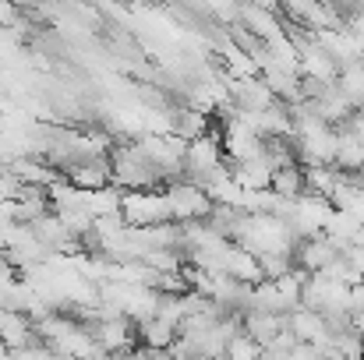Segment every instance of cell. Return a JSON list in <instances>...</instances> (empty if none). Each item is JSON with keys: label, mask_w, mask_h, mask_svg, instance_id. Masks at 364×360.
I'll list each match as a JSON object with an SVG mask.
<instances>
[{"label": "cell", "mask_w": 364, "mask_h": 360, "mask_svg": "<svg viewBox=\"0 0 364 360\" xmlns=\"http://www.w3.org/2000/svg\"><path fill=\"white\" fill-rule=\"evenodd\" d=\"M163 195L170 202V216L173 223H191V219H205L209 209H213V198L205 187L191 184L188 177H177V180H166L163 184Z\"/></svg>", "instance_id": "cell-1"}, {"label": "cell", "mask_w": 364, "mask_h": 360, "mask_svg": "<svg viewBox=\"0 0 364 360\" xmlns=\"http://www.w3.org/2000/svg\"><path fill=\"white\" fill-rule=\"evenodd\" d=\"M121 216L134 230H145V227H156V223H173L163 187L159 191H127L121 202Z\"/></svg>", "instance_id": "cell-2"}, {"label": "cell", "mask_w": 364, "mask_h": 360, "mask_svg": "<svg viewBox=\"0 0 364 360\" xmlns=\"http://www.w3.org/2000/svg\"><path fill=\"white\" fill-rule=\"evenodd\" d=\"M333 212H336V205L329 202V198H318V195H301L297 202H294V212H290V227H294V234L301 240L308 237H318V234H326V223L333 219Z\"/></svg>", "instance_id": "cell-3"}, {"label": "cell", "mask_w": 364, "mask_h": 360, "mask_svg": "<svg viewBox=\"0 0 364 360\" xmlns=\"http://www.w3.org/2000/svg\"><path fill=\"white\" fill-rule=\"evenodd\" d=\"M92 339L96 347H103L107 354H131L138 347V329L134 322L124 315V318H114V322H100L92 329Z\"/></svg>", "instance_id": "cell-4"}, {"label": "cell", "mask_w": 364, "mask_h": 360, "mask_svg": "<svg viewBox=\"0 0 364 360\" xmlns=\"http://www.w3.org/2000/svg\"><path fill=\"white\" fill-rule=\"evenodd\" d=\"M287 329L301 339V343H315V347H326V343H333L329 339V332H326V318H322V311H315V307H294L290 315H287Z\"/></svg>", "instance_id": "cell-5"}, {"label": "cell", "mask_w": 364, "mask_h": 360, "mask_svg": "<svg viewBox=\"0 0 364 360\" xmlns=\"http://www.w3.org/2000/svg\"><path fill=\"white\" fill-rule=\"evenodd\" d=\"M336 258H340V247L326 237V234L301 240V247L294 251V261H297L304 272H322V268H329Z\"/></svg>", "instance_id": "cell-6"}, {"label": "cell", "mask_w": 364, "mask_h": 360, "mask_svg": "<svg viewBox=\"0 0 364 360\" xmlns=\"http://www.w3.org/2000/svg\"><path fill=\"white\" fill-rule=\"evenodd\" d=\"M223 272L234 276V279H241V283H247V286H255V283L265 279V276H262V261H258L251 251H244L241 244H230V247H227V254H223Z\"/></svg>", "instance_id": "cell-7"}, {"label": "cell", "mask_w": 364, "mask_h": 360, "mask_svg": "<svg viewBox=\"0 0 364 360\" xmlns=\"http://www.w3.org/2000/svg\"><path fill=\"white\" fill-rule=\"evenodd\" d=\"M68 180L82 191H100V187H110L114 184V166H110V156L103 159H92V163H82L68 173Z\"/></svg>", "instance_id": "cell-8"}, {"label": "cell", "mask_w": 364, "mask_h": 360, "mask_svg": "<svg viewBox=\"0 0 364 360\" xmlns=\"http://www.w3.org/2000/svg\"><path fill=\"white\" fill-rule=\"evenodd\" d=\"M283 329H287V315H269V311H247L244 315V336H251L258 347H269Z\"/></svg>", "instance_id": "cell-9"}, {"label": "cell", "mask_w": 364, "mask_h": 360, "mask_svg": "<svg viewBox=\"0 0 364 360\" xmlns=\"http://www.w3.org/2000/svg\"><path fill=\"white\" fill-rule=\"evenodd\" d=\"M138 329V347H149V350H170L181 336L177 325L163 322V318H145V322H134Z\"/></svg>", "instance_id": "cell-10"}, {"label": "cell", "mask_w": 364, "mask_h": 360, "mask_svg": "<svg viewBox=\"0 0 364 360\" xmlns=\"http://www.w3.org/2000/svg\"><path fill=\"white\" fill-rule=\"evenodd\" d=\"M333 166L343 170V173H361L364 170V145L347 127H336V159H333Z\"/></svg>", "instance_id": "cell-11"}, {"label": "cell", "mask_w": 364, "mask_h": 360, "mask_svg": "<svg viewBox=\"0 0 364 360\" xmlns=\"http://www.w3.org/2000/svg\"><path fill=\"white\" fill-rule=\"evenodd\" d=\"M166 117H170V131H173L177 138H184V141H195V138L209 134V124H213L205 114H198V110H191V107H173Z\"/></svg>", "instance_id": "cell-12"}, {"label": "cell", "mask_w": 364, "mask_h": 360, "mask_svg": "<svg viewBox=\"0 0 364 360\" xmlns=\"http://www.w3.org/2000/svg\"><path fill=\"white\" fill-rule=\"evenodd\" d=\"M272 173H276V170L265 163V156L234 163V177H237V184L247 187V191H265V187H272Z\"/></svg>", "instance_id": "cell-13"}, {"label": "cell", "mask_w": 364, "mask_h": 360, "mask_svg": "<svg viewBox=\"0 0 364 360\" xmlns=\"http://www.w3.org/2000/svg\"><path fill=\"white\" fill-rule=\"evenodd\" d=\"M272 191H276L279 198H301V195H308V170H304L301 163L276 170V173H272Z\"/></svg>", "instance_id": "cell-14"}, {"label": "cell", "mask_w": 364, "mask_h": 360, "mask_svg": "<svg viewBox=\"0 0 364 360\" xmlns=\"http://www.w3.org/2000/svg\"><path fill=\"white\" fill-rule=\"evenodd\" d=\"M358 234H361V219H358V216H350L347 209H336V212H333V219L326 223V237L333 240L340 251H347V247L358 240Z\"/></svg>", "instance_id": "cell-15"}, {"label": "cell", "mask_w": 364, "mask_h": 360, "mask_svg": "<svg viewBox=\"0 0 364 360\" xmlns=\"http://www.w3.org/2000/svg\"><path fill=\"white\" fill-rule=\"evenodd\" d=\"M244 216H247V212L237 209V205H213L209 216H205V223H209V230H216L220 237L234 240L237 237V230H241Z\"/></svg>", "instance_id": "cell-16"}, {"label": "cell", "mask_w": 364, "mask_h": 360, "mask_svg": "<svg viewBox=\"0 0 364 360\" xmlns=\"http://www.w3.org/2000/svg\"><path fill=\"white\" fill-rule=\"evenodd\" d=\"M241 25L247 28V32L262 36L265 43L279 39V21L272 18V11H262V7H255V4H244V11H241Z\"/></svg>", "instance_id": "cell-17"}, {"label": "cell", "mask_w": 364, "mask_h": 360, "mask_svg": "<svg viewBox=\"0 0 364 360\" xmlns=\"http://www.w3.org/2000/svg\"><path fill=\"white\" fill-rule=\"evenodd\" d=\"M336 85H340V92L354 103V110H364V60L343 67L340 78H336Z\"/></svg>", "instance_id": "cell-18"}, {"label": "cell", "mask_w": 364, "mask_h": 360, "mask_svg": "<svg viewBox=\"0 0 364 360\" xmlns=\"http://www.w3.org/2000/svg\"><path fill=\"white\" fill-rule=\"evenodd\" d=\"M258 261H262V276H265V279H272V283H276V279H283V276L297 265V261H294V254H279V251L262 254Z\"/></svg>", "instance_id": "cell-19"}]
</instances>
